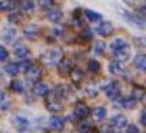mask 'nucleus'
<instances>
[{
    "mask_svg": "<svg viewBox=\"0 0 146 133\" xmlns=\"http://www.w3.org/2000/svg\"><path fill=\"white\" fill-rule=\"evenodd\" d=\"M62 56H63V53H62V50L59 47H52V49H49V50L44 52V54L42 56V62L46 66L52 67V66L57 64L62 60Z\"/></svg>",
    "mask_w": 146,
    "mask_h": 133,
    "instance_id": "nucleus-1",
    "label": "nucleus"
},
{
    "mask_svg": "<svg viewBox=\"0 0 146 133\" xmlns=\"http://www.w3.org/2000/svg\"><path fill=\"white\" fill-rule=\"evenodd\" d=\"M105 95H106V97L110 99V100H117V99L120 97V87H119V85H117L116 82L109 83V85L105 87Z\"/></svg>",
    "mask_w": 146,
    "mask_h": 133,
    "instance_id": "nucleus-2",
    "label": "nucleus"
},
{
    "mask_svg": "<svg viewBox=\"0 0 146 133\" xmlns=\"http://www.w3.org/2000/svg\"><path fill=\"white\" fill-rule=\"evenodd\" d=\"M113 56L116 57V62H126L127 59H129V56H130V46H129V43L127 44H125L123 47H120L119 50H116V52H113Z\"/></svg>",
    "mask_w": 146,
    "mask_h": 133,
    "instance_id": "nucleus-3",
    "label": "nucleus"
},
{
    "mask_svg": "<svg viewBox=\"0 0 146 133\" xmlns=\"http://www.w3.org/2000/svg\"><path fill=\"white\" fill-rule=\"evenodd\" d=\"M13 124H15V127H16L19 132H26V130H29V127H30V122H29V119L25 117V116H16V117L13 119Z\"/></svg>",
    "mask_w": 146,
    "mask_h": 133,
    "instance_id": "nucleus-4",
    "label": "nucleus"
},
{
    "mask_svg": "<svg viewBox=\"0 0 146 133\" xmlns=\"http://www.w3.org/2000/svg\"><path fill=\"white\" fill-rule=\"evenodd\" d=\"M23 33H25V36L29 39V40H36L37 37H39V34H40V29H39V26L37 24H27L26 27H25V30H23Z\"/></svg>",
    "mask_w": 146,
    "mask_h": 133,
    "instance_id": "nucleus-5",
    "label": "nucleus"
},
{
    "mask_svg": "<svg viewBox=\"0 0 146 133\" xmlns=\"http://www.w3.org/2000/svg\"><path fill=\"white\" fill-rule=\"evenodd\" d=\"M13 52H15V56L17 59H20V60H26L30 56V49L26 44H22V43L20 44H16L15 49H13Z\"/></svg>",
    "mask_w": 146,
    "mask_h": 133,
    "instance_id": "nucleus-6",
    "label": "nucleus"
},
{
    "mask_svg": "<svg viewBox=\"0 0 146 133\" xmlns=\"http://www.w3.org/2000/svg\"><path fill=\"white\" fill-rule=\"evenodd\" d=\"M96 32H98V34L106 37V36H109V34L113 32V26H112L110 22H106V20H105V22L98 23V26H96Z\"/></svg>",
    "mask_w": 146,
    "mask_h": 133,
    "instance_id": "nucleus-7",
    "label": "nucleus"
},
{
    "mask_svg": "<svg viewBox=\"0 0 146 133\" xmlns=\"http://www.w3.org/2000/svg\"><path fill=\"white\" fill-rule=\"evenodd\" d=\"M42 76V70L37 67V66H29L26 69V77L30 80V82H37Z\"/></svg>",
    "mask_w": 146,
    "mask_h": 133,
    "instance_id": "nucleus-8",
    "label": "nucleus"
},
{
    "mask_svg": "<svg viewBox=\"0 0 146 133\" xmlns=\"http://www.w3.org/2000/svg\"><path fill=\"white\" fill-rule=\"evenodd\" d=\"M62 19H63V13H62V10L60 9H56V7H50L49 9V12H47V20L50 22V23H59V22H62Z\"/></svg>",
    "mask_w": 146,
    "mask_h": 133,
    "instance_id": "nucleus-9",
    "label": "nucleus"
},
{
    "mask_svg": "<svg viewBox=\"0 0 146 133\" xmlns=\"http://www.w3.org/2000/svg\"><path fill=\"white\" fill-rule=\"evenodd\" d=\"M33 93H35L36 96L46 97V96L50 93V89H49V86H47L46 83H42V82H39V83H36V85L33 86Z\"/></svg>",
    "mask_w": 146,
    "mask_h": 133,
    "instance_id": "nucleus-10",
    "label": "nucleus"
},
{
    "mask_svg": "<svg viewBox=\"0 0 146 133\" xmlns=\"http://www.w3.org/2000/svg\"><path fill=\"white\" fill-rule=\"evenodd\" d=\"M70 70H72V63H70V60L63 59V60L59 62V64H57V72H59L60 76H66V75H69Z\"/></svg>",
    "mask_w": 146,
    "mask_h": 133,
    "instance_id": "nucleus-11",
    "label": "nucleus"
},
{
    "mask_svg": "<svg viewBox=\"0 0 146 133\" xmlns=\"http://www.w3.org/2000/svg\"><path fill=\"white\" fill-rule=\"evenodd\" d=\"M49 127L52 130H62L64 127V119L60 116H52L49 120Z\"/></svg>",
    "mask_w": 146,
    "mask_h": 133,
    "instance_id": "nucleus-12",
    "label": "nucleus"
},
{
    "mask_svg": "<svg viewBox=\"0 0 146 133\" xmlns=\"http://www.w3.org/2000/svg\"><path fill=\"white\" fill-rule=\"evenodd\" d=\"M89 106L86 105V103H82V102H79L76 106H75V116L76 117H86L88 114H89Z\"/></svg>",
    "mask_w": 146,
    "mask_h": 133,
    "instance_id": "nucleus-13",
    "label": "nucleus"
},
{
    "mask_svg": "<svg viewBox=\"0 0 146 133\" xmlns=\"http://www.w3.org/2000/svg\"><path fill=\"white\" fill-rule=\"evenodd\" d=\"M112 126L116 129H123L125 126H127V119L123 114H117L112 119Z\"/></svg>",
    "mask_w": 146,
    "mask_h": 133,
    "instance_id": "nucleus-14",
    "label": "nucleus"
},
{
    "mask_svg": "<svg viewBox=\"0 0 146 133\" xmlns=\"http://www.w3.org/2000/svg\"><path fill=\"white\" fill-rule=\"evenodd\" d=\"M109 72L112 75H115V76H119V75H122L125 72V66L122 63H119V62H112L109 64Z\"/></svg>",
    "mask_w": 146,
    "mask_h": 133,
    "instance_id": "nucleus-15",
    "label": "nucleus"
},
{
    "mask_svg": "<svg viewBox=\"0 0 146 133\" xmlns=\"http://www.w3.org/2000/svg\"><path fill=\"white\" fill-rule=\"evenodd\" d=\"M106 109L103 107V106H99V107H96L95 110H93V119H95V122H103L105 119H106Z\"/></svg>",
    "mask_w": 146,
    "mask_h": 133,
    "instance_id": "nucleus-16",
    "label": "nucleus"
},
{
    "mask_svg": "<svg viewBox=\"0 0 146 133\" xmlns=\"http://www.w3.org/2000/svg\"><path fill=\"white\" fill-rule=\"evenodd\" d=\"M133 64H135V67H136L137 70L143 72V70L146 69V56H145V54H137V56L135 57Z\"/></svg>",
    "mask_w": 146,
    "mask_h": 133,
    "instance_id": "nucleus-17",
    "label": "nucleus"
},
{
    "mask_svg": "<svg viewBox=\"0 0 146 133\" xmlns=\"http://www.w3.org/2000/svg\"><path fill=\"white\" fill-rule=\"evenodd\" d=\"M132 97L136 100V103H137V102H142V100L145 99V90H143V87L135 86L133 90H132Z\"/></svg>",
    "mask_w": 146,
    "mask_h": 133,
    "instance_id": "nucleus-18",
    "label": "nucleus"
},
{
    "mask_svg": "<svg viewBox=\"0 0 146 133\" xmlns=\"http://www.w3.org/2000/svg\"><path fill=\"white\" fill-rule=\"evenodd\" d=\"M120 106L125 107V109H133V107L136 106V100H135L132 96L122 97V99H120Z\"/></svg>",
    "mask_w": 146,
    "mask_h": 133,
    "instance_id": "nucleus-19",
    "label": "nucleus"
},
{
    "mask_svg": "<svg viewBox=\"0 0 146 133\" xmlns=\"http://www.w3.org/2000/svg\"><path fill=\"white\" fill-rule=\"evenodd\" d=\"M125 44H127V42H126L125 39H122V37L115 39V40L110 43V50H112V53H113V52H116V50H119V49H120V47H123Z\"/></svg>",
    "mask_w": 146,
    "mask_h": 133,
    "instance_id": "nucleus-20",
    "label": "nucleus"
},
{
    "mask_svg": "<svg viewBox=\"0 0 146 133\" xmlns=\"http://www.w3.org/2000/svg\"><path fill=\"white\" fill-rule=\"evenodd\" d=\"M5 70H6L7 75H10V76H16V75L19 73V70H20V66L16 64V63H9L6 67H5Z\"/></svg>",
    "mask_w": 146,
    "mask_h": 133,
    "instance_id": "nucleus-21",
    "label": "nucleus"
},
{
    "mask_svg": "<svg viewBox=\"0 0 146 133\" xmlns=\"http://www.w3.org/2000/svg\"><path fill=\"white\" fill-rule=\"evenodd\" d=\"M10 89L13 90V92H16V93H23L25 92V85H23V82H20V80H13L12 83H10Z\"/></svg>",
    "mask_w": 146,
    "mask_h": 133,
    "instance_id": "nucleus-22",
    "label": "nucleus"
},
{
    "mask_svg": "<svg viewBox=\"0 0 146 133\" xmlns=\"http://www.w3.org/2000/svg\"><path fill=\"white\" fill-rule=\"evenodd\" d=\"M70 76H72L73 82L79 83V82H82V79H83V72H82L80 69L75 67V69H72V70H70Z\"/></svg>",
    "mask_w": 146,
    "mask_h": 133,
    "instance_id": "nucleus-23",
    "label": "nucleus"
},
{
    "mask_svg": "<svg viewBox=\"0 0 146 133\" xmlns=\"http://www.w3.org/2000/svg\"><path fill=\"white\" fill-rule=\"evenodd\" d=\"M47 109H49L52 113H57V112H60V110L63 109V106H62V103H60V102L50 100V102H47Z\"/></svg>",
    "mask_w": 146,
    "mask_h": 133,
    "instance_id": "nucleus-24",
    "label": "nucleus"
},
{
    "mask_svg": "<svg viewBox=\"0 0 146 133\" xmlns=\"http://www.w3.org/2000/svg\"><path fill=\"white\" fill-rule=\"evenodd\" d=\"M70 93H72V90H70V87H69L67 85H60V86L57 87V95H59L60 97H69Z\"/></svg>",
    "mask_w": 146,
    "mask_h": 133,
    "instance_id": "nucleus-25",
    "label": "nucleus"
},
{
    "mask_svg": "<svg viewBox=\"0 0 146 133\" xmlns=\"http://www.w3.org/2000/svg\"><path fill=\"white\" fill-rule=\"evenodd\" d=\"M92 130V124L86 120H82L79 124H78V132L79 133H89Z\"/></svg>",
    "mask_w": 146,
    "mask_h": 133,
    "instance_id": "nucleus-26",
    "label": "nucleus"
},
{
    "mask_svg": "<svg viewBox=\"0 0 146 133\" xmlns=\"http://www.w3.org/2000/svg\"><path fill=\"white\" fill-rule=\"evenodd\" d=\"M15 37H16V30H15V29L9 27V29H5V30H3V39H5L6 42H12Z\"/></svg>",
    "mask_w": 146,
    "mask_h": 133,
    "instance_id": "nucleus-27",
    "label": "nucleus"
},
{
    "mask_svg": "<svg viewBox=\"0 0 146 133\" xmlns=\"http://www.w3.org/2000/svg\"><path fill=\"white\" fill-rule=\"evenodd\" d=\"M85 15H86V17L89 19V22H98V20L102 19V16H100L99 13H96L95 10H90V9H88V10L85 12Z\"/></svg>",
    "mask_w": 146,
    "mask_h": 133,
    "instance_id": "nucleus-28",
    "label": "nucleus"
},
{
    "mask_svg": "<svg viewBox=\"0 0 146 133\" xmlns=\"http://www.w3.org/2000/svg\"><path fill=\"white\" fill-rule=\"evenodd\" d=\"M9 106H10V100L7 99V96L5 93L0 92V109L6 110V109H9Z\"/></svg>",
    "mask_w": 146,
    "mask_h": 133,
    "instance_id": "nucleus-29",
    "label": "nucleus"
},
{
    "mask_svg": "<svg viewBox=\"0 0 146 133\" xmlns=\"http://www.w3.org/2000/svg\"><path fill=\"white\" fill-rule=\"evenodd\" d=\"M88 67H89V70H90L92 73H99V72H100V63L96 62V60H89Z\"/></svg>",
    "mask_w": 146,
    "mask_h": 133,
    "instance_id": "nucleus-30",
    "label": "nucleus"
},
{
    "mask_svg": "<svg viewBox=\"0 0 146 133\" xmlns=\"http://www.w3.org/2000/svg\"><path fill=\"white\" fill-rule=\"evenodd\" d=\"M16 6L15 2H0V12H9L13 10Z\"/></svg>",
    "mask_w": 146,
    "mask_h": 133,
    "instance_id": "nucleus-31",
    "label": "nucleus"
},
{
    "mask_svg": "<svg viewBox=\"0 0 146 133\" xmlns=\"http://www.w3.org/2000/svg\"><path fill=\"white\" fill-rule=\"evenodd\" d=\"M22 9H23L26 13H32L33 9H35V3H33V2H23V3H22Z\"/></svg>",
    "mask_w": 146,
    "mask_h": 133,
    "instance_id": "nucleus-32",
    "label": "nucleus"
},
{
    "mask_svg": "<svg viewBox=\"0 0 146 133\" xmlns=\"http://www.w3.org/2000/svg\"><path fill=\"white\" fill-rule=\"evenodd\" d=\"M105 49H106V46H105V43H102V42H99V43H96L95 44V54H103L105 53Z\"/></svg>",
    "mask_w": 146,
    "mask_h": 133,
    "instance_id": "nucleus-33",
    "label": "nucleus"
},
{
    "mask_svg": "<svg viewBox=\"0 0 146 133\" xmlns=\"http://www.w3.org/2000/svg\"><path fill=\"white\" fill-rule=\"evenodd\" d=\"M98 93H99V90H98L96 86H89V87L86 89V95H88L89 97H95V96H98Z\"/></svg>",
    "mask_w": 146,
    "mask_h": 133,
    "instance_id": "nucleus-34",
    "label": "nucleus"
},
{
    "mask_svg": "<svg viewBox=\"0 0 146 133\" xmlns=\"http://www.w3.org/2000/svg\"><path fill=\"white\" fill-rule=\"evenodd\" d=\"M82 37H83L85 40H92V37H93L92 30H90V29H85V30L82 32Z\"/></svg>",
    "mask_w": 146,
    "mask_h": 133,
    "instance_id": "nucleus-35",
    "label": "nucleus"
},
{
    "mask_svg": "<svg viewBox=\"0 0 146 133\" xmlns=\"http://www.w3.org/2000/svg\"><path fill=\"white\" fill-rule=\"evenodd\" d=\"M7 56H9L7 50H6L3 46H0V62H5V60L7 59Z\"/></svg>",
    "mask_w": 146,
    "mask_h": 133,
    "instance_id": "nucleus-36",
    "label": "nucleus"
},
{
    "mask_svg": "<svg viewBox=\"0 0 146 133\" xmlns=\"http://www.w3.org/2000/svg\"><path fill=\"white\" fill-rule=\"evenodd\" d=\"M126 133H140V132H139V127L136 124H127Z\"/></svg>",
    "mask_w": 146,
    "mask_h": 133,
    "instance_id": "nucleus-37",
    "label": "nucleus"
},
{
    "mask_svg": "<svg viewBox=\"0 0 146 133\" xmlns=\"http://www.w3.org/2000/svg\"><path fill=\"white\" fill-rule=\"evenodd\" d=\"M20 15H10L9 16V22H12V23H17V22H20Z\"/></svg>",
    "mask_w": 146,
    "mask_h": 133,
    "instance_id": "nucleus-38",
    "label": "nucleus"
},
{
    "mask_svg": "<svg viewBox=\"0 0 146 133\" xmlns=\"http://www.w3.org/2000/svg\"><path fill=\"white\" fill-rule=\"evenodd\" d=\"M52 34L56 36V37H60L62 36V29H53L52 30Z\"/></svg>",
    "mask_w": 146,
    "mask_h": 133,
    "instance_id": "nucleus-39",
    "label": "nucleus"
},
{
    "mask_svg": "<svg viewBox=\"0 0 146 133\" xmlns=\"http://www.w3.org/2000/svg\"><path fill=\"white\" fill-rule=\"evenodd\" d=\"M145 114H146V112L143 110L142 114H140V123H142V124H146V122H145Z\"/></svg>",
    "mask_w": 146,
    "mask_h": 133,
    "instance_id": "nucleus-40",
    "label": "nucleus"
},
{
    "mask_svg": "<svg viewBox=\"0 0 146 133\" xmlns=\"http://www.w3.org/2000/svg\"><path fill=\"white\" fill-rule=\"evenodd\" d=\"M50 5H52L50 2H40V6H42V7H47V6H50Z\"/></svg>",
    "mask_w": 146,
    "mask_h": 133,
    "instance_id": "nucleus-41",
    "label": "nucleus"
}]
</instances>
